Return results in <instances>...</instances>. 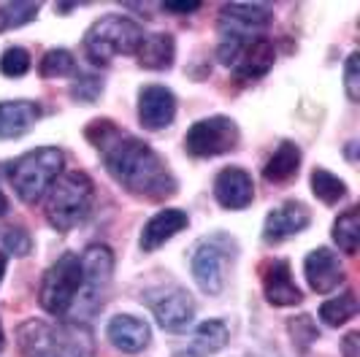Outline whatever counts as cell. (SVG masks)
I'll list each match as a JSON object with an SVG mask.
<instances>
[{
    "label": "cell",
    "instance_id": "f546056e",
    "mask_svg": "<svg viewBox=\"0 0 360 357\" xmlns=\"http://www.w3.org/2000/svg\"><path fill=\"white\" fill-rule=\"evenodd\" d=\"M30 68H33V57L22 46H8L0 54V73L8 79H22Z\"/></svg>",
    "mask_w": 360,
    "mask_h": 357
},
{
    "label": "cell",
    "instance_id": "ffe728a7",
    "mask_svg": "<svg viewBox=\"0 0 360 357\" xmlns=\"http://www.w3.org/2000/svg\"><path fill=\"white\" fill-rule=\"evenodd\" d=\"M41 106L36 100H0V141L22 138L41 119Z\"/></svg>",
    "mask_w": 360,
    "mask_h": 357
},
{
    "label": "cell",
    "instance_id": "6da1fadb",
    "mask_svg": "<svg viewBox=\"0 0 360 357\" xmlns=\"http://www.w3.org/2000/svg\"><path fill=\"white\" fill-rule=\"evenodd\" d=\"M84 136L101 152L108 176L133 197L160 203L179 193L168 162L146 141L120 130L114 119H92Z\"/></svg>",
    "mask_w": 360,
    "mask_h": 357
},
{
    "label": "cell",
    "instance_id": "cb8c5ba5",
    "mask_svg": "<svg viewBox=\"0 0 360 357\" xmlns=\"http://www.w3.org/2000/svg\"><path fill=\"white\" fill-rule=\"evenodd\" d=\"M358 295L352 292V290H347L344 295H339V298H330V301H325L323 306H320V320L328 325V327H342V325H347L349 320H355L358 317Z\"/></svg>",
    "mask_w": 360,
    "mask_h": 357
},
{
    "label": "cell",
    "instance_id": "8d00e7d4",
    "mask_svg": "<svg viewBox=\"0 0 360 357\" xmlns=\"http://www.w3.org/2000/svg\"><path fill=\"white\" fill-rule=\"evenodd\" d=\"M6 266H8V257L0 252V285H3V276H6Z\"/></svg>",
    "mask_w": 360,
    "mask_h": 357
},
{
    "label": "cell",
    "instance_id": "f1b7e54d",
    "mask_svg": "<svg viewBox=\"0 0 360 357\" xmlns=\"http://www.w3.org/2000/svg\"><path fill=\"white\" fill-rule=\"evenodd\" d=\"M288 333H290V339H292V344H295V349H298L301 355H307L309 346L320 339V330H317V325H314V320H311V314L290 317Z\"/></svg>",
    "mask_w": 360,
    "mask_h": 357
},
{
    "label": "cell",
    "instance_id": "d590c367",
    "mask_svg": "<svg viewBox=\"0 0 360 357\" xmlns=\"http://www.w3.org/2000/svg\"><path fill=\"white\" fill-rule=\"evenodd\" d=\"M250 357H282L276 349H257V352H252Z\"/></svg>",
    "mask_w": 360,
    "mask_h": 357
},
{
    "label": "cell",
    "instance_id": "83f0119b",
    "mask_svg": "<svg viewBox=\"0 0 360 357\" xmlns=\"http://www.w3.org/2000/svg\"><path fill=\"white\" fill-rule=\"evenodd\" d=\"M41 79H63V76H73L76 73V57L68 49H49L41 57L38 65Z\"/></svg>",
    "mask_w": 360,
    "mask_h": 357
},
{
    "label": "cell",
    "instance_id": "ac0fdd59",
    "mask_svg": "<svg viewBox=\"0 0 360 357\" xmlns=\"http://www.w3.org/2000/svg\"><path fill=\"white\" fill-rule=\"evenodd\" d=\"M106 339L114 349H120L125 355H139V352H144L146 346H149V341H152V327L141 317L117 314V317L108 320Z\"/></svg>",
    "mask_w": 360,
    "mask_h": 357
},
{
    "label": "cell",
    "instance_id": "74e56055",
    "mask_svg": "<svg viewBox=\"0 0 360 357\" xmlns=\"http://www.w3.org/2000/svg\"><path fill=\"white\" fill-rule=\"evenodd\" d=\"M8 212V197L3 195V190H0V216Z\"/></svg>",
    "mask_w": 360,
    "mask_h": 357
},
{
    "label": "cell",
    "instance_id": "52a82bcc",
    "mask_svg": "<svg viewBox=\"0 0 360 357\" xmlns=\"http://www.w3.org/2000/svg\"><path fill=\"white\" fill-rule=\"evenodd\" d=\"M79 292H82V263H79V254L65 252L44 273V282L38 290V304L52 317H65L73 311Z\"/></svg>",
    "mask_w": 360,
    "mask_h": 357
},
{
    "label": "cell",
    "instance_id": "277c9868",
    "mask_svg": "<svg viewBox=\"0 0 360 357\" xmlns=\"http://www.w3.org/2000/svg\"><path fill=\"white\" fill-rule=\"evenodd\" d=\"M65 155L57 146H38L25 152L22 157L8 165V181L14 187V193L22 203L36 206L41 203L46 193L52 190V184L63 174Z\"/></svg>",
    "mask_w": 360,
    "mask_h": 357
},
{
    "label": "cell",
    "instance_id": "2e32d148",
    "mask_svg": "<svg viewBox=\"0 0 360 357\" xmlns=\"http://www.w3.org/2000/svg\"><path fill=\"white\" fill-rule=\"evenodd\" d=\"M304 276H307L309 290L317 295H330L347 279L339 254L330 252L328 247H317L309 252L304 260Z\"/></svg>",
    "mask_w": 360,
    "mask_h": 357
},
{
    "label": "cell",
    "instance_id": "7402d4cb",
    "mask_svg": "<svg viewBox=\"0 0 360 357\" xmlns=\"http://www.w3.org/2000/svg\"><path fill=\"white\" fill-rule=\"evenodd\" d=\"M298 171H301V149H298V143L282 141L274 149L269 162L263 165V178L269 184H288V181L298 176Z\"/></svg>",
    "mask_w": 360,
    "mask_h": 357
},
{
    "label": "cell",
    "instance_id": "9c48e42d",
    "mask_svg": "<svg viewBox=\"0 0 360 357\" xmlns=\"http://www.w3.org/2000/svg\"><path fill=\"white\" fill-rule=\"evenodd\" d=\"M274 25V11L257 3H225L219 8V19H217V33L222 41L231 44H247L252 38L266 36Z\"/></svg>",
    "mask_w": 360,
    "mask_h": 357
},
{
    "label": "cell",
    "instance_id": "d6986e66",
    "mask_svg": "<svg viewBox=\"0 0 360 357\" xmlns=\"http://www.w3.org/2000/svg\"><path fill=\"white\" fill-rule=\"evenodd\" d=\"M274 63H276L274 41H271L269 36H260V38L247 41V44L241 46V52H238V57H236V63L231 68L236 71L238 79H244V82H257V79H263V76L274 68Z\"/></svg>",
    "mask_w": 360,
    "mask_h": 357
},
{
    "label": "cell",
    "instance_id": "f35d334b",
    "mask_svg": "<svg viewBox=\"0 0 360 357\" xmlns=\"http://www.w3.org/2000/svg\"><path fill=\"white\" fill-rule=\"evenodd\" d=\"M6 346V336H3V325H0V349Z\"/></svg>",
    "mask_w": 360,
    "mask_h": 357
},
{
    "label": "cell",
    "instance_id": "5bb4252c",
    "mask_svg": "<svg viewBox=\"0 0 360 357\" xmlns=\"http://www.w3.org/2000/svg\"><path fill=\"white\" fill-rule=\"evenodd\" d=\"M212 193H214V200L222 209H228V212H244L255 200L252 174L244 171V168H238V165H228V168H222L214 176Z\"/></svg>",
    "mask_w": 360,
    "mask_h": 357
},
{
    "label": "cell",
    "instance_id": "4dcf8cb0",
    "mask_svg": "<svg viewBox=\"0 0 360 357\" xmlns=\"http://www.w3.org/2000/svg\"><path fill=\"white\" fill-rule=\"evenodd\" d=\"M33 252V235L25 228H8L3 235V254L8 257H27Z\"/></svg>",
    "mask_w": 360,
    "mask_h": 357
},
{
    "label": "cell",
    "instance_id": "8fae6325",
    "mask_svg": "<svg viewBox=\"0 0 360 357\" xmlns=\"http://www.w3.org/2000/svg\"><path fill=\"white\" fill-rule=\"evenodd\" d=\"M79 263H82V292H79L76 304L82 298H90L92 309H98L103 304V292H106V287L111 285V276H114V252L106 244H90L82 252Z\"/></svg>",
    "mask_w": 360,
    "mask_h": 357
},
{
    "label": "cell",
    "instance_id": "5b68a950",
    "mask_svg": "<svg viewBox=\"0 0 360 357\" xmlns=\"http://www.w3.org/2000/svg\"><path fill=\"white\" fill-rule=\"evenodd\" d=\"M144 27L122 14L95 19L84 33V52L95 65H108L114 57H130L144 44Z\"/></svg>",
    "mask_w": 360,
    "mask_h": 357
},
{
    "label": "cell",
    "instance_id": "44dd1931",
    "mask_svg": "<svg viewBox=\"0 0 360 357\" xmlns=\"http://www.w3.org/2000/svg\"><path fill=\"white\" fill-rule=\"evenodd\" d=\"M231 341V330L222 320H206L200 322L193 333V341L184 346V349H176L174 357H212L217 352H222Z\"/></svg>",
    "mask_w": 360,
    "mask_h": 357
},
{
    "label": "cell",
    "instance_id": "d6a6232c",
    "mask_svg": "<svg viewBox=\"0 0 360 357\" xmlns=\"http://www.w3.org/2000/svg\"><path fill=\"white\" fill-rule=\"evenodd\" d=\"M344 92L352 103L360 100V54L352 52L344 63Z\"/></svg>",
    "mask_w": 360,
    "mask_h": 357
},
{
    "label": "cell",
    "instance_id": "7c38bea8",
    "mask_svg": "<svg viewBox=\"0 0 360 357\" xmlns=\"http://www.w3.org/2000/svg\"><path fill=\"white\" fill-rule=\"evenodd\" d=\"M176 95L162 84H146L139 92V122L149 133H160L176 119Z\"/></svg>",
    "mask_w": 360,
    "mask_h": 357
},
{
    "label": "cell",
    "instance_id": "4316f807",
    "mask_svg": "<svg viewBox=\"0 0 360 357\" xmlns=\"http://www.w3.org/2000/svg\"><path fill=\"white\" fill-rule=\"evenodd\" d=\"M41 6L38 3H25V0H11V3H0V33L25 27L30 22H36Z\"/></svg>",
    "mask_w": 360,
    "mask_h": 357
},
{
    "label": "cell",
    "instance_id": "d4e9b609",
    "mask_svg": "<svg viewBox=\"0 0 360 357\" xmlns=\"http://www.w3.org/2000/svg\"><path fill=\"white\" fill-rule=\"evenodd\" d=\"M311 193L325 206H339L347 197V184H344V178L330 174L328 168H314L311 171Z\"/></svg>",
    "mask_w": 360,
    "mask_h": 357
},
{
    "label": "cell",
    "instance_id": "484cf974",
    "mask_svg": "<svg viewBox=\"0 0 360 357\" xmlns=\"http://www.w3.org/2000/svg\"><path fill=\"white\" fill-rule=\"evenodd\" d=\"M333 241L344 254H355L360 244V209L352 206L333 222Z\"/></svg>",
    "mask_w": 360,
    "mask_h": 357
},
{
    "label": "cell",
    "instance_id": "7a4b0ae2",
    "mask_svg": "<svg viewBox=\"0 0 360 357\" xmlns=\"http://www.w3.org/2000/svg\"><path fill=\"white\" fill-rule=\"evenodd\" d=\"M95 209V181L84 171H68L46 193V222L54 231L68 233L87 222Z\"/></svg>",
    "mask_w": 360,
    "mask_h": 357
},
{
    "label": "cell",
    "instance_id": "9a60e30c",
    "mask_svg": "<svg viewBox=\"0 0 360 357\" xmlns=\"http://www.w3.org/2000/svg\"><path fill=\"white\" fill-rule=\"evenodd\" d=\"M311 225V212L307 203L301 200H288L282 206H276L269 212L266 222H263V241L266 244H282L292 235L304 233Z\"/></svg>",
    "mask_w": 360,
    "mask_h": 357
},
{
    "label": "cell",
    "instance_id": "4fadbf2b",
    "mask_svg": "<svg viewBox=\"0 0 360 357\" xmlns=\"http://www.w3.org/2000/svg\"><path fill=\"white\" fill-rule=\"evenodd\" d=\"M260 285H263V295L271 306L276 309H288V306H298L304 301L301 287L295 285L290 263L282 257L266 260L260 266Z\"/></svg>",
    "mask_w": 360,
    "mask_h": 357
},
{
    "label": "cell",
    "instance_id": "e0dca14e",
    "mask_svg": "<svg viewBox=\"0 0 360 357\" xmlns=\"http://www.w3.org/2000/svg\"><path fill=\"white\" fill-rule=\"evenodd\" d=\"M190 216L184 209H160L155 216H149L141 228L139 235V247L141 252H158L160 247H165L174 235H179L181 231H187Z\"/></svg>",
    "mask_w": 360,
    "mask_h": 357
},
{
    "label": "cell",
    "instance_id": "ba28073f",
    "mask_svg": "<svg viewBox=\"0 0 360 357\" xmlns=\"http://www.w3.org/2000/svg\"><path fill=\"white\" fill-rule=\"evenodd\" d=\"M238 143H241V130L236 125V119L225 114L203 117L198 122H193L184 133V152L200 160L228 155L238 149Z\"/></svg>",
    "mask_w": 360,
    "mask_h": 357
},
{
    "label": "cell",
    "instance_id": "30bf717a",
    "mask_svg": "<svg viewBox=\"0 0 360 357\" xmlns=\"http://www.w3.org/2000/svg\"><path fill=\"white\" fill-rule=\"evenodd\" d=\"M146 306L152 309L155 320L165 333H184L195 320V301L179 285L158 287L144 295Z\"/></svg>",
    "mask_w": 360,
    "mask_h": 357
},
{
    "label": "cell",
    "instance_id": "1f68e13d",
    "mask_svg": "<svg viewBox=\"0 0 360 357\" xmlns=\"http://www.w3.org/2000/svg\"><path fill=\"white\" fill-rule=\"evenodd\" d=\"M103 92V79L101 76H76L71 84V98L76 103H95Z\"/></svg>",
    "mask_w": 360,
    "mask_h": 357
},
{
    "label": "cell",
    "instance_id": "e575fe53",
    "mask_svg": "<svg viewBox=\"0 0 360 357\" xmlns=\"http://www.w3.org/2000/svg\"><path fill=\"white\" fill-rule=\"evenodd\" d=\"M342 357H360V333L349 330L342 339Z\"/></svg>",
    "mask_w": 360,
    "mask_h": 357
},
{
    "label": "cell",
    "instance_id": "3957f363",
    "mask_svg": "<svg viewBox=\"0 0 360 357\" xmlns=\"http://www.w3.org/2000/svg\"><path fill=\"white\" fill-rule=\"evenodd\" d=\"M17 341L27 357H92L90 330L79 325L27 320L19 325Z\"/></svg>",
    "mask_w": 360,
    "mask_h": 357
},
{
    "label": "cell",
    "instance_id": "836d02e7",
    "mask_svg": "<svg viewBox=\"0 0 360 357\" xmlns=\"http://www.w3.org/2000/svg\"><path fill=\"white\" fill-rule=\"evenodd\" d=\"M162 11H168V14H176V17H187V14H195L200 8L198 0H168V3H162L160 6Z\"/></svg>",
    "mask_w": 360,
    "mask_h": 357
},
{
    "label": "cell",
    "instance_id": "603a6c76",
    "mask_svg": "<svg viewBox=\"0 0 360 357\" xmlns=\"http://www.w3.org/2000/svg\"><path fill=\"white\" fill-rule=\"evenodd\" d=\"M139 65L146 71H168L176 60V41L171 33H152L139 46Z\"/></svg>",
    "mask_w": 360,
    "mask_h": 357
},
{
    "label": "cell",
    "instance_id": "8992f818",
    "mask_svg": "<svg viewBox=\"0 0 360 357\" xmlns=\"http://www.w3.org/2000/svg\"><path fill=\"white\" fill-rule=\"evenodd\" d=\"M238 257V244L228 233L217 231L198 238L190 249V273L200 292L219 295L228 282V268Z\"/></svg>",
    "mask_w": 360,
    "mask_h": 357
}]
</instances>
